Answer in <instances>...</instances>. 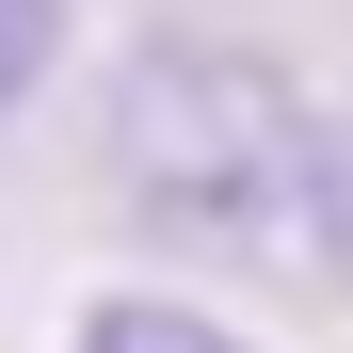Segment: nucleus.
I'll list each match as a JSON object with an SVG mask.
<instances>
[{
    "label": "nucleus",
    "instance_id": "nucleus-1",
    "mask_svg": "<svg viewBox=\"0 0 353 353\" xmlns=\"http://www.w3.org/2000/svg\"><path fill=\"white\" fill-rule=\"evenodd\" d=\"M112 176H129V209L193 225V241H289V225H321V112L273 65L176 32V48H129V81H112Z\"/></svg>",
    "mask_w": 353,
    "mask_h": 353
},
{
    "label": "nucleus",
    "instance_id": "nucleus-2",
    "mask_svg": "<svg viewBox=\"0 0 353 353\" xmlns=\"http://www.w3.org/2000/svg\"><path fill=\"white\" fill-rule=\"evenodd\" d=\"M65 353H241L209 305H81V337Z\"/></svg>",
    "mask_w": 353,
    "mask_h": 353
},
{
    "label": "nucleus",
    "instance_id": "nucleus-3",
    "mask_svg": "<svg viewBox=\"0 0 353 353\" xmlns=\"http://www.w3.org/2000/svg\"><path fill=\"white\" fill-rule=\"evenodd\" d=\"M48 65H65V0H0V112H17Z\"/></svg>",
    "mask_w": 353,
    "mask_h": 353
},
{
    "label": "nucleus",
    "instance_id": "nucleus-4",
    "mask_svg": "<svg viewBox=\"0 0 353 353\" xmlns=\"http://www.w3.org/2000/svg\"><path fill=\"white\" fill-rule=\"evenodd\" d=\"M321 241H337V273H353V129H321Z\"/></svg>",
    "mask_w": 353,
    "mask_h": 353
}]
</instances>
